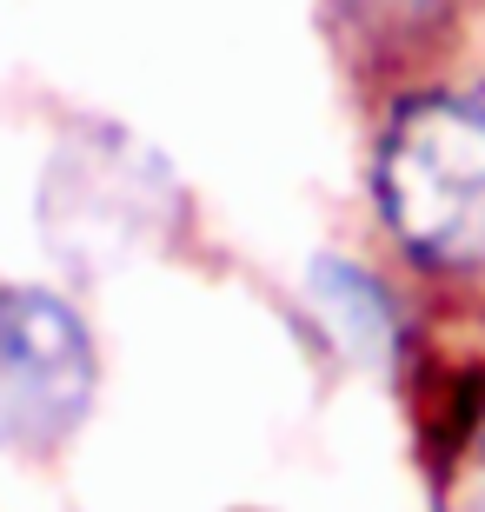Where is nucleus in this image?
Returning <instances> with one entry per match:
<instances>
[{"instance_id": "nucleus-1", "label": "nucleus", "mask_w": 485, "mask_h": 512, "mask_svg": "<svg viewBox=\"0 0 485 512\" xmlns=\"http://www.w3.org/2000/svg\"><path fill=\"white\" fill-rule=\"evenodd\" d=\"M34 227L60 266L107 273L167 247V233L180 227V180L140 133L113 120H80L40 167Z\"/></svg>"}, {"instance_id": "nucleus-2", "label": "nucleus", "mask_w": 485, "mask_h": 512, "mask_svg": "<svg viewBox=\"0 0 485 512\" xmlns=\"http://www.w3.org/2000/svg\"><path fill=\"white\" fill-rule=\"evenodd\" d=\"M373 193L419 266H485V107L466 94H412L379 133Z\"/></svg>"}, {"instance_id": "nucleus-3", "label": "nucleus", "mask_w": 485, "mask_h": 512, "mask_svg": "<svg viewBox=\"0 0 485 512\" xmlns=\"http://www.w3.org/2000/svg\"><path fill=\"white\" fill-rule=\"evenodd\" d=\"M94 333L40 286H0V453H54L94 406Z\"/></svg>"}, {"instance_id": "nucleus-4", "label": "nucleus", "mask_w": 485, "mask_h": 512, "mask_svg": "<svg viewBox=\"0 0 485 512\" xmlns=\"http://www.w3.org/2000/svg\"><path fill=\"white\" fill-rule=\"evenodd\" d=\"M306 300H313L319 326L333 333V346L353 366H379V373H386V366L399 360V346H406V320H399L392 293L359 260L319 253V260L306 266Z\"/></svg>"}, {"instance_id": "nucleus-5", "label": "nucleus", "mask_w": 485, "mask_h": 512, "mask_svg": "<svg viewBox=\"0 0 485 512\" xmlns=\"http://www.w3.org/2000/svg\"><path fill=\"white\" fill-rule=\"evenodd\" d=\"M353 27H379V34H406V27H426L439 14V0H333Z\"/></svg>"}, {"instance_id": "nucleus-6", "label": "nucleus", "mask_w": 485, "mask_h": 512, "mask_svg": "<svg viewBox=\"0 0 485 512\" xmlns=\"http://www.w3.org/2000/svg\"><path fill=\"white\" fill-rule=\"evenodd\" d=\"M452 512H485V419L472 426V439L459 446V466H452Z\"/></svg>"}]
</instances>
